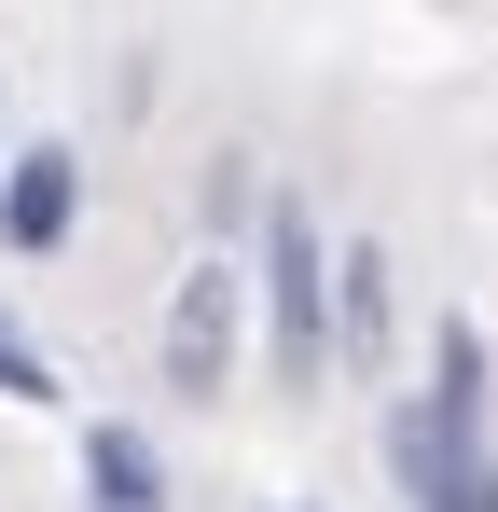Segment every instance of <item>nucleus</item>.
<instances>
[{"instance_id": "obj_1", "label": "nucleus", "mask_w": 498, "mask_h": 512, "mask_svg": "<svg viewBox=\"0 0 498 512\" xmlns=\"http://www.w3.org/2000/svg\"><path fill=\"white\" fill-rule=\"evenodd\" d=\"M388 457H402L415 512H498V471H485V333H471V319H443L429 388L388 416Z\"/></svg>"}, {"instance_id": "obj_2", "label": "nucleus", "mask_w": 498, "mask_h": 512, "mask_svg": "<svg viewBox=\"0 0 498 512\" xmlns=\"http://www.w3.org/2000/svg\"><path fill=\"white\" fill-rule=\"evenodd\" d=\"M263 305H277V374L291 388H319V305H332V263H319V236H305V208H277L263 222Z\"/></svg>"}, {"instance_id": "obj_3", "label": "nucleus", "mask_w": 498, "mask_h": 512, "mask_svg": "<svg viewBox=\"0 0 498 512\" xmlns=\"http://www.w3.org/2000/svg\"><path fill=\"white\" fill-rule=\"evenodd\" d=\"M166 374H180L194 402H208V388L236 374V277H222V263H194V277H180V319H166Z\"/></svg>"}, {"instance_id": "obj_4", "label": "nucleus", "mask_w": 498, "mask_h": 512, "mask_svg": "<svg viewBox=\"0 0 498 512\" xmlns=\"http://www.w3.org/2000/svg\"><path fill=\"white\" fill-rule=\"evenodd\" d=\"M70 208H83L70 153H28V167L0 180V236H14V250H56V236H70Z\"/></svg>"}, {"instance_id": "obj_5", "label": "nucleus", "mask_w": 498, "mask_h": 512, "mask_svg": "<svg viewBox=\"0 0 498 512\" xmlns=\"http://www.w3.org/2000/svg\"><path fill=\"white\" fill-rule=\"evenodd\" d=\"M83 512H166V471L139 429H83Z\"/></svg>"}, {"instance_id": "obj_6", "label": "nucleus", "mask_w": 498, "mask_h": 512, "mask_svg": "<svg viewBox=\"0 0 498 512\" xmlns=\"http://www.w3.org/2000/svg\"><path fill=\"white\" fill-rule=\"evenodd\" d=\"M332 305H346V333L374 346V319H388V250H346V263H332Z\"/></svg>"}, {"instance_id": "obj_7", "label": "nucleus", "mask_w": 498, "mask_h": 512, "mask_svg": "<svg viewBox=\"0 0 498 512\" xmlns=\"http://www.w3.org/2000/svg\"><path fill=\"white\" fill-rule=\"evenodd\" d=\"M0 402H56V360L14 333V319H0Z\"/></svg>"}, {"instance_id": "obj_8", "label": "nucleus", "mask_w": 498, "mask_h": 512, "mask_svg": "<svg viewBox=\"0 0 498 512\" xmlns=\"http://www.w3.org/2000/svg\"><path fill=\"white\" fill-rule=\"evenodd\" d=\"M277 512H305V499H277Z\"/></svg>"}]
</instances>
